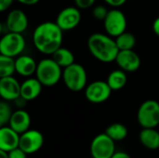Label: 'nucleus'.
Wrapping results in <instances>:
<instances>
[{"instance_id":"f257e3e1","label":"nucleus","mask_w":159,"mask_h":158,"mask_svg":"<svg viewBox=\"0 0 159 158\" xmlns=\"http://www.w3.org/2000/svg\"><path fill=\"white\" fill-rule=\"evenodd\" d=\"M62 30L56 22L45 21L35 27L33 33L34 47L45 55H52L61 47Z\"/></svg>"},{"instance_id":"f03ea898","label":"nucleus","mask_w":159,"mask_h":158,"mask_svg":"<svg viewBox=\"0 0 159 158\" xmlns=\"http://www.w3.org/2000/svg\"><path fill=\"white\" fill-rule=\"evenodd\" d=\"M88 48L96 60L104 63L115 61L119 52L116 40L109 34L101 33H95L89 37Z\"/></svg>"},{"instance_id":"7ed1b4c3","label":"nucleus","mask_w":159,"mask_h":158,"mask_svg":"<svg viewBox=\"0 0 159 158\" xmlns=\"http://www.w3.org/2000/svg\"><path fill=\"white\" fill-rule=\"evenodd\" d=\"M35 77L44 87H53L62 78V68L52 58L43 59L37 63Z\"/></svg>"},{"instance_id":"20e7f679","label":"nucleus","mask_w":159,"mask_h":158,"mask_svg":"<svg viewBox=\"0 0 159 158\" xmlns=\"http://www.w3.org/2000/svg\"><path fill=\"white\" fill-rule=\"evenodd\" d=\"M62 81L65 87L74 92H79L87 87V72L79 63H73L62 70Z\"/></svg>"},{"instance_id":"39448f33","label":"nucleus","mask_w":159,"mask_h":158,"mask_svg":"<svg viewBox=\"0 0 159 158\" xmlns=\"http://www.w3.org/2000/svg\"><path fill=\"white\" fill-rule=\"evenodd\" d=\"M137 120L143 129L157 128L159 125V102L155 100L143 102L138 109Z\"/></svg>"},{"instance_id":"423d86ee","label":"nucleus","mask_w":159,"mask_h":158,"mask_svg":"<svg viewBox=\"0 0 159 158\" xmlns=\"http://www.w3.org/2000/svg\"><path fill=\"white\" fill-rule=\"evenodd\" d=\"M26 42L22 34L7 32L0 40V53L1 55L8 57H18L25 49Z\"/></svg>"},{"instance_id":"0eeeda50","label":"nucleus","mask_w":159,"mask_h":158,"mask_svg":"<svg viewBox=\"0 0 159 158\" xmlns=\"http://www.w3.org/2000/svg\"><path fill=\"white\" fill-rule=\"evenodd\" d=\"M127 25L128 22L125 14L117 8L109 10L107 16L103 20V27L106 34L115 38L126 32Z\"/></svg>"},{"instance_id":"6e6552de","label":"nucleus","mask_w":159,"mask_h":158,"mask_svg":"<svg viewBox=\"0 0 159 158\" xmlns=\"http://www.w3.org/2000/svg\"><path fill=\"white\" fill-rule=\"evenodd\" d=\"M115 141L105 132L97 135L91 142L90 154L92 158H111L116 153Z\"/></svg>"},{"instance_id":"1a4fd4ad","label":"nucleus","mask_w":159,"mask_h":158,"mask_svg":"<svg viewBox=\"0 0 159 158\" xmlns=\"http://www.w3.org/2000/svg\"><path fill=\"white\" fill-rule=\"evenodd\" d=\"M112 91L106 81L97 80L86 87L85 97L91 103H102L110 98Z\"/></svg>"},{"instance_id":"9d476101","label":"nucleus","mask_w":159,"mask_h":158,"mask_svg":"<svg viewBox=\"0 0 159 158\" xmlns=\"http://www.w3.org/2000/svg\"><path fill=\"white\" fill-rule=\"evenodd\" d=\"M81 18V12L77 7H67L59 12L55 22L62 31H71L78 26Z\"/></svg>"},{"instance_id":"9b49d317","label":"nucleus","mask_w":159,"mask_h":158,"mask_svg":"<svg viewBox=\"0 0 159 158\" xmlns=\"http://www.w3.org/2000/svg\"><path fill=\"white\" fill-rule=\"evenodd\" d=\"M44 144L43 134L36 129H29L20 134L19 147L27 155H33L38 152Z\"/></svg>"},{"instance_id":"f8f14e48","label":"nucleus","mask_w":159,"mask_h":158,"mask_svg":"<svg viewBox=\"0 0 159 158\" xmlns=\"http://www.w3.org/2000/svg\"><path fill=\"white\" fill-rule=\"evenodd\" d=\"M115 61L126 73L136 72L141 66V58L133 49L119 50Z\"/></svg>"},{"instance_id":"ddd939ff","label":"nucleus","mask_w":159,"mask_h":158,"mask_svg":"<svg viewBox=\"0 0 159 158\" xmlns=\"http://www.w3.org/2000/svg\"><path fill=\"white\" fill-rule=\"evenodd\" d=\"M0 96L6 102H14L20 97V84L13 75L0 77Z\"/></svg>"},{"instance_id":"4468645a","label":"nucleus","mask_w":159,"mask_h":158,"mask_svg":"<svg viewBox=\"0 0 159 158\" xmlns=\"http://www.w3.org/2000/svg\"><path fill=\"white\" fill-rule=\"evenodd\" d=\"M6 27L8 32L22 34L28 27V18L20 9H12L6 18Z\"/></svg>"},{"instance_id":"2eb2a0df","label":"nucleus","mask_w":159,"mask_h":158,"mask_svg":"<svg viewBox=\"0 0 159 158\" xmlns=\"http://www.w3.org/2000/svg\"><path fill=\"white\" fill-rule=\"evenodd\" d=\"M20 137L17 131H15L9 126H3L0 128V150L4 152H10L16 149L20 145Z\"/></svg>"},{"instance_id":"dca6fc26","label":"nucleus","mask_w":159,"mask_h":158,"mask_svg":"<svg viewBox=\"0 0 159 158\" xmlns=\"http://www.w3.org/2000/svg\"><path fill=\"white\" fill-rule=\"evenodd\" d=\"M8 126L12 128L19 134H22L30 129L31 127V116L30 115L22 109H18L13 112Z\"/></svg>"},{"instance_id":"f3484780","label":"nucleus","mask_w":159,"mask_h":158,"mask_svg":"<svg viewBox=\"0 0 159 158\" xmlns=\"http://www.w3.org/2000/svg\"><path fill=\"white\" fill-rule=\"evenodd\" d=\"M42 87L44 86L36 77H29L20 84V97L27 102L34 101L40 95Z\"/></svg>"},{"instance_id":"a211bd4d","label":"nucleus","mask_w":159,"mask_h":158,"mask_svg":"<svg viewBox=\"0 0 159 158\" xmlns=\"http://www.w3.org/2000/svg\"><path fill=\"white\" fill-rule=\"evenodd\" d=\"M16 73L23 77H30L35 74L37 63L34 58L28 55H20L15 60Z\"/></svg>"},{"instance_id":"6ab92c4d","label":"nucleus","mask_w":159,"mask_h":158,"mask_svg":"<svg viewBox=\"0 0 159 158\" xmlns=\"http://www.w3.org/2000/svg\"><path fill=\"white\" fill-rule=\"evenodd\" d=\"M139 140L143 146L146 149H159V131L156 129V128L143 129L139 134Z\"/></svg>"},{"instance_id":"aec40b11","label":"nucleus","mask_w":159,"mask_h":158,"mask_svg":"<svg viewBox=\"0 0 159 158\" xmlns=\"http://www.w3.org/2000/svg\"><path fill=\"white\" fill-rule=\"evenodd\" d=\"M106 82L112 90H120L127 85L128 76L125 71L117 69L109 74Z\"/></svg>"},{"instance_id":"412c9836","label":"nucleus","mask_w":159,"mask_h":158,"mask_svg":"<svg viewBox=\"0 0 159 158\" xmlns=\"http://www.w3.org/2000/svg\"><path fill=\"white\" fill-rule=\"evenodd\" d=\"M52 59L61 67V68H66L70 66L71 64L75 63V56L73 52L66 48L61 47L58 48L53 54H52Z\"/></svg>"},{"instance_id":"4be33fe9","label":"nucleus","mask_w":159,"mask_h":158,"mask_svg":"<svg viewBox=\"0 0 159 158\" xmlns=\"http://www.w3.org/2000/svg\"><path fill=\"white\" fill-rule=\"evenodd\" d=\"M105 133L115 142H121L128 137L129 130L125 125L121 123H114L106 129Z\"/></svg>"},{"instance_id":"5701e85b","label":"nucleus","mask_w":159,"mask_h":158,"mask_svg":"<svg viewBox=\"0 0 159 158\" xmlns=\"http://www.w3.org/2000/svg\"><path fill=\"white\" fill-rule=\"evenodd\" d=\"M16 73V61L14 58L0 54V77L12 76Z\"/></svg>"},{"instance_id":"b1692460","label":"nucleus","mask_w":159,"mask_h":158,"mask_svg":"<svg viewBox=\"0 0 159 158\" xmlns=\"http://www.w3.org/2000/svg\"><path fill=\"white\" fill-rule=\"evenodd\" d=\"M116 43L119 50H129L133 49L136 45V37L134 34L129 32H124L115 38Z\"/></svg>"},{"instance_id":"393cba45","label":"nucleus","mask_w":159,"mask_h":158,"mask_svg":"<svg viewBox=\"0 0 159 158\" xmlns=\"http://www.w3.org/2000/svg\"><path fill=\"white\" fill-rule=\"evenodd\" d=\"M12 114L13 112L7 102L2 101L0 102V127L7 126L8 124Z\"/></svg>"},{"instance_id":"a878e982","label":"nucleus","mask_w":159,"mask_h":158,"mask_svg":"<svg viewBox=\"0 0 159 158\" xmlns=\"http://www.w3.org/2000/svg\"><path fill=\"white\" fill-rule=\"evenodd\" d=\"M108 11H109V10H107L105 7L99 5V6H96V7L93 8V10H92V15H93L94 19L99 20H103L105 19V17L107 16Z\"/></svg>"},{"instance_id":"bb28decb","label":"nucleus","mask_w":159,"mask_h":158,"mask_svg":"<svg viewBox=\"0 0 159 158\" xmlns=\"http://www.w3.org/2000/svg\"><path fill=\"white\" fill-rule=\"evenodd\" d=\"M96 0H75V6L79 9H87L91 7Z\"/></svg>"},{"instance_id":"cd10ccee","label":"nucleus","mask_w":159,"mask_h":158,"mask_svg":"<svg viewBox=\"0 0 159 158\" xmlns=\"http://www.w3.org/2000/svg\"><path fill=\"white\" fill-rule=\"evenodd\" d=\"M8 158H27V154L20 147L11 150L7 153Z\"/></svg>"},{"instance_id":"c85d7f7f","label":"nucleus","mask_w":159,"mask_h":158,"mask_svg":"<svg viewBox=\"0 0 159 158\" xmlns=\"http://www.w3.org/2000/svg\"><path fill=\"white\" fill-rule=\"evenodd\" d=\"M128 0H104V2L106 4H108L109 6L113 7H119L121 6H123Z\"/></svg>"},{"instance_id":"c756f323","label":"nucleus","mask_w":159,"mask_h":158,"mask_svg":"<svg viewBox=\"0 0 159 158\" xmlns=\"http://www.w3.org/2000/svg\"><path fill=\"white\" fill-rule=\"evenodd\" d=\"M14 0H0V11L4 12L10 7Z\"/></svg>"},{"instance_id":"7c9ffc66","label":"nucleus","mask_w":159,"mask_h":158,"mask_svg":"<svg viewBox=\"0 0 159 158\" xmlns=\"http://www.w3.org/2000/svg\"><path fill=\"white\" fill-rule=\"evenodd\" d=\"M111 158H131V156L126 153V152H123V151H116V153L113 155V156Z\"/></svg>"},{"instance_id":"2f4dec72","label":"nucleus","mask_w":159,"mask_h":158,"mask_svg":"<svg viewBox=\"0 0 159 158\" xmlns=\"http://www.w3.org/2000/svg\"><path fill=\"white\" fill-rule=\"evenodd\" d=\"M16 1L25 6H33V5L37 4L40 0H16Z\"/></svg>"},{"instance_id":"473e14b6","label":"nucleus","mask_w":159,"mask_h":158,"mask_svg":"<svg viewBox=\"0 0 159 158\" xmlns=\"http://www.w3.org/2000/svg\"><path fill=\"white\" fill-rule=\"evenodd\" d=\"M153 31L157 36H159V17H157L153 22Z\"/></svg>"},{"instance_id":"72a5a7b5","label":"nucleus","mask_w":159,"mask_h":158,"mask_svg":"<svg viewBox=\"0 0 159 158\" xmlns=\"http://www.w3.org/2000/svg\"><path fill=\"white\" fill-rule=\"evenodd\" d=\"M0 158H8V155H7V153L0 150Z\"/></svg>"}]
</instances>
